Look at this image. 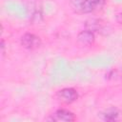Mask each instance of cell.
I'll return each instance as SVG.
<instances>
[{
	"label": "cell",
	"mask_w": 122,
	"mask_h": 122,
	"mask_svg": "<svg viewBox=\"0 0 122 122\" xmlns=\"http://www.w3.org/2000/svg\"><path fill=\"white\" fill-rule=\"evenodd\" d=\"M104 0H70L71 10L77 14L92 13L102 8Z\"/></svg>",
	"instance_id": "obj_1"
},
{
	"label": "cell",
	"mask_w": 122,
	"mask_h": 122,
	"mask_svg": "<svg viewBox=\"0 0 122 122\" xmlns=\"http://www.w3.org/2000/svg\"><path fill=\"white\" fill-rule=\"evenodd\" d=\"M20 43L23 48H25L29 51H33V50L40 48L42 41L38 35H36L34 33L27 32L22 35V37L20 39Z\"/></svg>",
	"instance_id": "obj_2"
},
{
	"label": "cell",
	"mask_w": 122,
	"mask_h": 122,
	"mask_svg": "<svg viewBox=\"0 0 122 122\" xmlns=\"http://www.w3.org/2000/svg\"><path fill=\"white\" fill-rule=\"evenodd\" d=\"M57 95L66 104H71L78 99V92L73 88H64L58 91Z\"/></svg>",
	"instance_id": "obj_3"
},
{
	"label": "cell",
	"mask_w": 122,
	"mask_h": 122,
	"mask_svg": "<svg viewBox=\"0 0 122 122\" xmlns=\"http://www.w3.org/2000/svg\"><path fill=\"white\" fill-rule=\"evenodd\" d=\"M76 119L73 112L65 110V109H59L54 112V113L51 114V116L49 118L51 121H66V122H71Z\"/></svg>",
	"instance_id": "obj_4"
},
{
	"label": "cell",
	"mask_w": 122,
	"mask_h": 122,
	"mask_svg": "<svg viewBox=\"0 0 122 122\" xmlns=\"http://www.w3.org/2000/svg\"><path fill=\"white\" fill-rule=\"evenodd\" d=\"M95 40L94 32L90 30H81L77 35V42L83 46H91Z\"/></svg>",
	"instance_id": "obj_5"
},
{
	"label": "cell",
	"mask_w": 122,
	"mask_h": 122,
	"mask_svg": "<svg viewBox=\"0 0 122 122\" xmlns=\"http://www.w3.org/2000/svg\"><path fill=\"white\" fill-rule=\"evenodd\" d=\"M102 118L105 121H116L119 117V111L114 107L106 109L102 113Z\"/></svg>",
	"instance_id": "obj_6"
},
{
	"label": "cell",
	"mask_w": 122,
	"mask_h": 122,
	"mask_svg": "<svg viewBox=\"0 0 122 122\" xmlns=\"http://www.w3.org/2000/svg\"><path fill=\"white\" fill-rule=\"evenodd\" d=\"M115 19H116L117 23H119L120 25H122V11H121V12H119V13L116 15Z\"/></svg>",
	"instance_id": "obj_7"
},
{
	"label": "cell",
	"mask_w": 122,
	"mask_h": 122,
	"mask_svg": "<svg viewBox=\"0 0 122 122\" xmlns=\"http://www.w3.org/2000/svg\"><path fill=\"white\" fill-rule=\"evenodd\" d=\"M4 48H5V46H4V40H1V50H2V51H4Z\"/></svg>",
	"instance_id": "obj_8"
}]
</instances>
